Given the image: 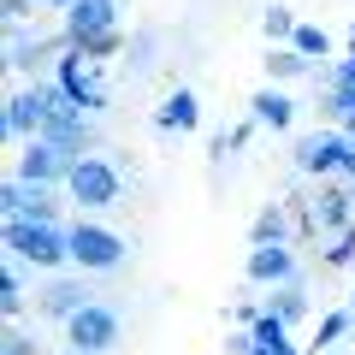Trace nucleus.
<instances>
[{
  "mask_svg": "<svg viewBox=\"0 0 355 355\" xmlns=\"http://www.w3.org/2000/svg\"><path fill=\"white\" fill-rule=\"evenodd\" d=\"M349 148L355 142L338 137V130H314V137L296 142V166H302V172H338V166L349 160Z\"/></svg>",
  "mask_w": 355,
  "mask_h": 355,
  "instance_id": "obj_8",
  "label": "nucleus"
},
{
  "mask_svg": "<svg viewBox=\"0 0 355 355\" xmlns=\"http://www.w3.org/2000/svg\"><path fill=\"white\" fill-rule=\"evenodd\" d=\"M53 101H60V83H36V89H18L12 101H6V130H12V137H30V130H36V137H42V125H48Z\"/></svg>",
  "mask_w": 355,
  "mask_h": 355,
  "instance_id": "obj_5",
  "label": "nucleus"
},
{
  "mask_svg": "<svg viewBox=\"0 0 355 355\" xmlns=\"http://www.w3.org/2000/svg\"><path fill=\"white\" fill-rule=\"evenodd\" d=\"M83 308H89V291H83V284H71V279L48 284V296H42V314H60V320L83 314Z\"/></svg>",
  "mask_w": 355,
  "mask_h": 355,
  "instance_id": "obj_12",
  "label": "nucleus"
},
{
  "mask_svg": "<svg viewBox=\"0 0 355 355\" xmlns=\"http://www.w3.org/2000/svg\"><path fill=\"white\" fill-rule=\"evenodd\" d=\"M314 225H326V231L349 225V196H343V190H326V196L314 202Z\"/></svg>",
  "mask_w": 355,
  "mask_h": 355,
  "instance_id": "obj_15",
  "label": "nucleus"
},
{
  "mask_svg": "<svg viewBox=\"0 0 355 355\" xmlns=\"http://www.w3.org/2000/svg\"><path fill=\"white\" fill-rule=\"evenodd\" d=\"M6 243H12V254H18V261H30V266H60V261H71V231H60V225L6 219Z\"/></svg>",
  "mask_w": 355,
  "mask_h": 355,
  "instance_id": "obj_1",
  "label": "nucleus"
},
{
  "mask_svg": "<svg viewBox=\"0 0 355 355\" xmlns=\"http://www.w3.org/2000/svg\"><path fill=\"white\" fill-rule=\"evenodd\" d=\"M343 331H349V314H326V320H320V338H314V343H331V338H343Z\"/></svg>",
  "mask_w": 355,
  "mask_h": 355,
  "instance_id": "obj_23",
  "label": "nucleus"
},
{
  "mask_svg": "<svg viewBox=\"0 0 355 355\" xmlns=\"http://www.w3.org/2000/svg\"><path fill=\"white\" fill-rule=\"evenodd\" d=\"M266 71H272V77H302V71H308V60H302L296 48H279L272 60H266Z\"/></svg>",
  "mask_w": 355,
  "mask_h": 355,
  "instance_id": "obj_20",
  "label": "nucleus"
},
{
  "mask_svg": "<svg viewBox=\"0 0 355 355\" xmlns=\"http://www.w3.org/2000/svg\"><path fill=\"white\" fill-rule=\"evenodd\" d=\"M77 196V207H113L119 202V166L113 160H95V154H83L77 160V172L65 178Z\"/></svg>",
  "mask_w": 355,
  "mask_h": 355,
  "instance_id": "obj_2",
  "label": "nucleus"
},
{
  "mask_svg": "<svg viewBox=\"0 0 355 355\" xmlns=\"http://www.w3.org/2000/svg\"><path fill=\"white\" fill-rule=\"evenodd\" d=\"M349 60H355V30H349Z\"/></svg>",
  "mask_w": 355,
  "mask_h": 355,
  "instance_id": "obj_27",
  "label": "nucleus"
},
{
  "mask_svg": "<svg viewBox=\"0 0 355 355\" xmlns=\"http://www.w3.org/2000/svg\"><path fill=\"white\" fill-rule=\"evenodd\" d=\"M249 279H254V284L291 279V249H284V243H266V249H254V254H249Z\"/></svg>",
  "mask_w": 355,
  "mask_h": 355,
  "instance_id": "obj_11",
  "label": "nucleus"
},
{
  "mask_svg": "<svg viewBox=\"0 0 355 355\" xmlns=\"http://www.w3.org/2000/svg\"><path fill=\"white\" fill-rule=\"evenodd\" d=\"M71 261L89 266V272H113L125 261V237L107 225H71Z\"/></svg>",
  "mask_w": 355,
  "mask_h": 355,
  "instance_id": "obj_3",
  "label": "nucleus"
},
{
  "mask_svg": "<svg viewBox=\"0 0 355 355\" xmlns=\"http://www.w3.org/2000/svg\"><path fill=\"white\" fill-rule=\"evenodd\" d=\"M196 119H202V113H196V95H190V89H178V95H166V107H160L154 125H160V130H196Z\"/></svg>",
  "mask_w": 355,
  "mask_h": 355,
  "instance_id": "obj_13",
  "label": "nucleus"
},
{
  "mask_svg": "<svg viewBox=\"0 0 355 355\" xmlns=\"http://www.w3.org/2000/svg\"><path fill=\"white\" fill-rule=\"evenodd\" d=\"M302 291H296V284H284V291L279 296H272V308H266V314H272V320H296V314H302Z\"/></svg>",
  "mask_w": 355,
  "mask_h": 355,
  "instance_id": "obj_19",
  "label": "nucleus"
},
{
  "mask_svg": "<svg viewBox=\"0 0 355 355\" xmlns=\"http://www.w3.org/2000/svg\"><path fill=\"white\" fill-rule=\"evenodd\" d=\"M343 172H349V178H355V148H349V160H343Z\"/></svg>",
  "mask_w": 355,
  "mask_h": 355,
  "instance_id": "obj_26",
  "label": "nucleus"
},
{
  "mask_svg": "<svg viewBox=\"0 0 355 355\" xmlns=\"http://www.w3.org/2000/svg\"><path fill=\"white\" fill-rule=\"evenodd\" d=\"M65 338H71L83 355H101V349H113V343H119V314L107 302H89L83 314L65 320Z\"/></svg>",
  "mask_w": 355,
  "mask_h": 355,
  "instance_id": "obj_4",
  "label": "nucleus"
},
{
  "mask_svg": "<svg viewBox=\"0 0 355 355\" xmlns=\"http://www.w3.org/2000/svg\"><path fill=\"white\" fill-rule=\"evenodd\" d=\"M291 48L302 53L308 65H314V60H326V53H331V36H326V30H314V24H302V30L291 36Z\"/></svg>",
  "mask_w": 355,
  "mask_h": 355,
  "instance_id": "obj_16",
  "label": "nucleus"
},
{
  "mask_svg": "<svg viewBox=\"0 0 355 355\" xmlns=\"http://www.w3.org/2000/svg\"><path fill=\"white\" fill-rule=\"evenodd\" d=\"M6 18H12V24H24V18H30V0H6Z\"/></svg>",
  "mask_w": 355,
  "mask_h": 355,
  "instance_id": "obj_24",
  "label": "nucleus"
},
{
  "mask_svg": "<svg viewBox=\"0 0 355 355\" xmlns=\"http://www.w3.org/2000/svg\"><path fill=\"white\" fill-rule=\"evenodd\" d=\"M119 48H125V30L113 24V30H101V36H89L77 53H83V60H107V53H119Z\"/></svg>",
  "mask_w": 355,
  "mask_h": 355,
  "instance_id": "obj_18",
  "label": "nucleus"
},
{
  "mask_svg": "<svg viewBox=\"0 0 355 355\" xmlns=\"http://www.w3.org/2000/svg\"><path fill=\"white\" fill-rule=\"evenodd\" d=\"M249 107H254V125H272V130L291 125V95H279V89H261Z\"/></svg>",
  "mask_w": 355,
  "mask_h": 355,
  "instance_id": "obj_14",
  "label": "nucleus"
},
{
  "mask_svg": "<svg viewBox=\"0 0 355 355\" xmlns=\"http://www.w3.org/2000/svg\"><path fill=\"white\" fill-rule=\"evenodd\" d=\"M326 113H338V119L355 125V60H338L326 71Z\"/></svg>",
  "mask_w": 355,
  "mask_h": 355,
  "instance_id": "obj_10",
  "label": "nucleus"
},
{
  "mask_svg": "<svg viewBox=\"0 0 355 355\" xmlns=\"http://www.w3.org/2000/svg\"><path fill=\"white\" fill-rule=\"evenodd\" d=\"M0 308H6V314H24V291H18V272H6V284H0Z\"/></svg>",
  "mask_w": 355,
  "mask_h": 355,
  "instance_id": "obj_21",
  "label": "nucleus"
},
{
  "mask_svg": "<svg viewBox=\"0 0 355 355\" xmlns=\"http://www.w3.org/2000/svg\"><path fill=\"white\" fill-rule=\"evenodd\" d=\"M113 0H77L71 12H65V36H71V48H83L89 36H101V30H113Z\"/></svg>",
  "mask_w": 355,
  "mask_h": 355,
  "instance_id": "obj_9",
  "label": "nucleus"
},
{
  "mask_svg": "<svg viewBox=\"0 0 355 355\" xmlns=\"http://www.w3.org/2000/svg\"><path fill=\"white\" fill-rule=\"evenodd\" d=\"M296 30H302V24H296V18L284 12V6H272V12H266V36H284V42H291Z\"/></svg>",
  "mask_w": 355,
  "mask_h": 355,
  "instance_id": "obj_22",
  "label": "nucleus"
},
{
  "mask_svg": "<svg viewBox=\"0 0 355 355\" xmlns=\"http://www.w3.org/2000/svg\"><path fill=\"white\" fill-rule=\"evenodd\" d=\"M60 89H65V101H71V107H89V113H101V107H107L101 83L89 77V60L77 48H65V60H60Z\"/></svg>",
  "mask_w": 355,
  "mask_h": 355,
  "instance_id": "obj_7",
  "label": "nucleus"
},
{
  "mask_svg": "<svg viewBox=\"0 0 355 355\" xmlns=\"http://www.w3.org/2000/svg\"><path fill=\"white\" fill-rule=\"evenodd\" d=\"M71 172H77V154H65L60 142L30 137V148L18 154V178L24 184H53V178H71Z\"/></svg>",
  "mask_w": 355,
  "mask_h": 355,
  "instance_id": "obj_6",
  "label": "nucleus"
},
{
  "mask_svg": "<svg viewBox=\"0 0 355 355\" xmlns=\"http://www.w3.org/2000/svg\"><path fill=\"white\" fill-rule=\"evenodd\" d=\"M249 237H254V249H266V243H284V214H279V207H266V214L254 219Z\"/></svg>",
  "mask_w": 355,
  "mask_h": 355,
  "instance_id": "obj_17",
  "label": "nucleus"
},
{
  "mask_svg": "<svg viewBox=\"0 0 355 355\" xmlns=\"http://www.w3.org/2000/svg\"><path fill=\"white\" fill-rule=\"evenodd\" d=\"M113 6H119V0H113Z\"/></svg>",
  "mask_w": 355,
  "mask_h": 355,
  "instance_id": "obj_28",
  "label": "nucleus"
},
{
  "mask_svg": "<svg viewBox=\"0 0 355 355\" xmlns=\"http://www.w3.org/2000/svg\"><path fill=\"white\" fill-rule=\"evenodd\" d=\"M42 6H65V12H71V6H77V0H42Z\"/></svg>",
  "mask_w": 355,
  "mask_h": 355,
  "instance_id": "obj_25",
  "label": "nucleus"
}]
</instances>
